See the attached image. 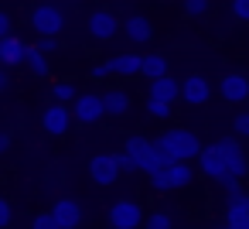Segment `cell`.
<instances>
[{
	"instance_id": "cell-40",
	"label": "cell",
	"mask_w": 249,
	"mask_h": 229,
	"mask_svg": "<svg viewBox=\"0 0 249 229\" xmlns=\"http://www.w3.org/2000/svg\"><path fill=\"white\" fill-rule=\"evenodd\" d=\"M239 229H249V222H242V226H239Z\"/></svg>"
},
{
	"instance_id": "cell-15",
	"label": "cell",
	"mask_w": 249,
	"mask_h": 229,
	"mask_svg": "<svg viewBox=\"0 0 249 229\" xmlns=\"http://www.w3.org/2000/svg\"><path fill=\"white\" fill-rule=\"evenodd\" d=\"M106 69H109V76L133 79V76H140V55H133V52H126V55H116V58H109V62H106Z\"/></svg>"
},
{
	"instance_id": "cell-35",
	"label": "cell",
	"mask_w": 249,
	"mask_h": 229,
	"mask_svg": "<svg viewBox=\"0 0 249 229\" xmlns=\"http://www.w3.org/2000/svg\"><path fill=\"white\" fill-rule=\"evenodd\" d=\"M222 185H225V195H229V198H239V195H242V188H239V181H235V178H225Z\"/></svg>"
},
{
	"instance_id": "cell-11",
	"label": "cell",
	"mask_w": 249,
	"mask_h": 229,
	"mask_svg": "<svg viewBox=\"0 0 249 229\" xmlns=\"http://www.w3.org/2000/svg\"><path fill=\"white\" fill-rule=\"evenodd\" d=\"M41 123H45V130H48L52 137H62V134H69V127H72V110L62 106V103H55V106L45 110Z\"/></svg>"
},
{
	"instance_id": "cell-20",
	"label": "cell",
	"mask_w": 249,
	"mask_h": 229,
	"mask_svg": "<svg viewBox=\"0 0 249 229\" xmlns=\"http://www.w3.org/2000/svg\"><path fill=\"white\" fill-rule=\"evenodd\" d=\"M150 147H154V140H147L143 134H133V137H126V147H123V154L137 164V171H140V161L150 154Z\"/></svg>"
},
{
	"instance_id": "cell-38",
	"label": "cell",
	"mask_w": 249,
	"mask_h": 229,
	"mask_svg": "<svg viewBox=\"0 0 249 229\" xmlns=\"http://www.w3.org/2000/svg\"><path fill=\"white\" fill-rule=\"evenodd\" d=\"M7 86H11V79H7V69H0V93H7Z\"/></svg>"
},
{
	"instance_id": "cell-31",
	"label": "cell",
	"mask_w": 249,
	"mask_h": 229,
	"mask_svg": "<svg viewBox=\"0 0 249 229\" xmlns=\"http://www.w3.org/2000/svg\"><path fill=\"white\" fill-rule=\"evenodd\" d=\"M232 14H235V21L249 24V0H232Z\"/></svg>"
},
{
	"instance_id": "cell-7",
	"label": "cell",
	"mask_w": 249,
	"mask_h": 229,
	"mask_svg": "<svg viewBox=\"0 0 249 229\" xmlns=\"http://www.w3.org/2000/svg\"><path fill=\"white\" fill-rule=\"evenodd\" d=\"M208 96H212V86H208V79H205L201 72H191V76L181 82V99H184L188 106H205Z\"/></svg>"
},
{
	"instance_id": "cell-29",
	"label": "cell",
	"mask_w": 249,
	"mask_h": 229,
	"mask_svg": "<svg viewBox=\"0 0 249 229\" xmlns=\"http://www.w3.org/2000/svg\"><path fill=\"white\" fill-rule=\"evenodd\" d=\"M14 222V205L4 198V195H0V229H7Z\"/></svg>"
},
{
	"instance_id": "cell-39",
	"label": "cell",
	"mask_w": 249,
	"mask_h": 229,
	"mask_svg": "<svg viewBox=\"0 0 249 229\" xmlns=\"http://www.w3.org/2000/svg\"><path fill=\"white\" fill-rule=\"evenodd\" d=\"M212 229H232V226H225V222H222V226H212Z\"/></svg>"
},
{
	"instance_id": "cell-33",
	"label": "cell",
	"mask_w": 249,
	"mask_h": 229,
	"mask_svg": "<svg viewBox=\"0 0 249 229\" xmlns=\"http://www.w3.org/2000/svg\"><path fill=\"white\" fill-rule=\"evenodd\" d=\"M232 127H235V134H239V137H249V113H239Z\"/></svg>"
},
{
	"instance_id": "cell-1",
	"label": "cell",
	"mask_w": 249,
	"mask_h": 229,
	"mask_svg": "<svg viewBox=\"0 0 249 229\" xmlns=\"http://www.w3.org/2000/svg\"><path fill=\"white\" fill-rule=\"evenodd\" d=\"M154 147L164 154V161H167V164H174V161H184V164H188V161H191V157H198V151H201L198 134H191V130H184V127L160 134V137L154 140Z\"/></svg>"
},
{
	"instance_id": "cell-24",
	"label": "cell",
	"mask_w": 249,
	"mask_h": 229,
	"mask_svg": "<svg viewBox=\"0 0 249 229\" xmlns=\"http://www.w3.org/2000/svg\"><path fill=\"white\" fill-rule=\"evenodd\" d=\"M143 229H174V219H171V212L157 209V212H150V215H147Z\"/></svg>"
},
{
	"instance_id": "cell-13",
	"label": "cell",
	"mask_w": 249,
	"mask_h": 229,
	"mask_svg": "<svg viewBox=\"0 0 249 229\" xmlns=\"http://www.w3.org/2000/svg\"><path fill=\"white\" fill-rule=\"evenodd\" d=\"M52 215H55L58 229H75V226L82 222V209H79L75 198H58V202L52 205Z\"/></svg>"
},
{
	"instance_id": "cell-2",
	"label": "cell",
	"mask_w": 249,
	"mask_h": 229,
	"mask_svg": "<svg viewBox=\"0 0 249 229\" xmlns=\"http://www.w3.org/2000/svg\"><path fill=\"white\" fill-rule=\"evenodd\" d=\"M28 24H31L41 38H58L62 28H65V11L55 7V4H38V7H31Z\"/></svg>"
},
{
	"instance_id": "cell-6",
	"label": "cell",
	"mask_w": 249,
	"mask_h": 229,
	"mask_svg": "<svg viewBox=\"0 0 249 229\" xmlns=\"http://www.w3.org/2000/svg\"><path fill=\"white\" fill-rule=\"evenodd\" d=\"M116 28H120V21H116L113 11L96 7V11L89 14V38H96V41H109V38H116Z\"/></svg>"
},
{
	"instance_id": "cell-32",
	"label": "cell",
	"mask_w": 249,
	"mask_h": 229,
	"mask_svg": "<svg viewBox=\"0 0 249 229\" xmlns=\"http://www.w3.org/2000/svg\"><path fill=\"white\" fill-rule=\"evenodd\" d=\"M35 48H38V52H41V55H45V58H48V55H52V52H58V38H41V41H38V45H35Z\"/></svg>"
},
{
	"instance_id": "cell-14",
	"label": "cell",
	"mask_w": 249,
	"mask_h": 229,
	"mask_svg": "<svg viewBox=\"0 0 249 229\" xmlns=\"http://www.w3.org/2000/svg\"><path fill=\"white\" fill-rule=\"evenodd\" d=\"M123 31H126V38H130L133 45H147V41L154 38V24H150V18H143V14H133V18L123 24Z\"/></svg>"
},
{
	"instance_id": "cell-27",
	"label": "cell",
	"mask_w": 249,
	"mask_h": 229,
	"mask_svg": "<svg viewBox=\"0 0 249 229\" xmlns=\"http://www.w3.org/2000/svg\"><path fill=\"white\" fill-rule=\"evenodd\" d=\"M208 7H212L208 0H184V14H188V18H205Z\"/></svg>"
},
{
	"instance_id": "cell-26",
	"label": "cell",
	"mask_w": 249,
	"mask_h": 229,
	"mask_svg": "<svg viewBox=\"0 0 249 229\" xmlns=\"http://www.w3.org/2000/svg\"><path fill=\"white\" fill-rule=\"evenodd\" d=\"M150 178V188L154 191H171V174H167V168H160V171H154V174H147Z\"/></svg>"
},
{
	"instance_id": "cell-21",
	"label": "cell",
	"mask_w": 249,
	"mask_h": 229,
	"mask_svg": "<svg viewBox=\"0 0 249 229\" xmlns=\"http://www.w3.org/2000/svg\"><path fill=\"white\" fill-rule=\"evenodd\" d=\"M167 174H171V188H184V185H191V178H195L191 164H184V161L167 164Z\"/></svg>"
},
{
	"instance_id": "cell-23",
	"label": "cell",
	"mask_w": 249,
	"mask_h": 229,
	"mask_svg": "<svg viewBox=\"0 0 249 229\" xmlns=\"http://www.w3.org/2000/svg\"><path fill=\"white\" fill-rule=\"evenodd\" d=\"M160 168H167V161H164V154H160L157 147H150V154L140 161V171H143V174H154V171H160Z\"/></svg>"
},
{
	"instance_id": "cell-30",
	"label": "cell",
	"mask_w": 249,
	"mask_h": 229,
	"mask_svg": "<svg viewBox=\"0 0 249 229\" xmlns=\"http://www.w3.org/2000/svg\"><path fill=\"white\" fill-rule=\"evenodd\" d=\"M31 229H58V222H55V215H52V212H41V215H35V219H31Z\"/></svg>"
},
{
	"instance_id": "cell-8",
	"label": "cell",
	"mask_w": 249,
	"mask_h": 229,
	"mask_svg": "<svg viewBox=\"0 0 249 229\" xmlns=\"http://www.w3.org/2000/svg\"><path fill=\"white\" fill-rule=\"evenodd\" d=\"M218 93L225 103H246L249 99V79L242 72H225L218 79Z\"/></svg>"
},
{
	"instance_id": "cell-12",
	"label": "cell",
	"mask_w": 249,
	"mask_h": 229,
	"mask_svg": "<svg viewBox=\"0 0 249 229\" xmlns=\"http://www.w3.org/2000/svg\"><path fill=\"white\" fill-rule=\"evenodd\" d=\"M24 55H28V45L14 35L0 38V69H14V65H24Z\"/></svg>"
},
{
	"instance_id": "cell-4",
	"label": "cell",
	"mask_w": 249,
	"mask_h": 229,
	"mask_svg": "<svg viewBox=\"0 0 249 229\" xmlns=\"http://www.w3.org/2000/svg\"><path fill=\"white\" fill-rule=\"evenodd\" d=\"M75 106H72V116L79 120V123H99L103 116H106V110H103V93H79L75 99H72Z\"/></svg>"
},
{
	"instance_id": "cell-5",
	"label": "cell",
	"mask_w": 249,
	"mask_h": 229,
	"mask_svg": "<svg viewBox=\"0 0 249 229\" xmlns=\"http://www.w3.org/2000/svg\"><path fill=\"white\" fill-rule=\"evenodd\" d=\"M215 147H218V151H222V157H225V171H229V178H235V181H239V178L249 171V164H246V154H242L239 140H235V137H222Z\"/></svg>"
},
{
	"instance_id": "cell-17",
	"label": "cell",
	"mask_w": 249,
	"mask_h": 229,
	"mask_svg": "<svg viewBox=\"0 0 249 229\" xmlns=\"http://www.w3.org/2000/svg\"><path fill=\"white\" fill-rule=\"evenodd\" d=\"M140 76L154 82V79H164V76H171V65H167V58H164V55L150 52V55H140Z\"/></svg>"
},
{
	"instance_id": "cell-18",
	"label": "cell",
	"mask_w": 249,
	"mask_h": 229,
	"mask_svg": "<svg viewBox=\"0 0 249 229\" xmlns=\"http://www.w3.org/2000/svg\"><path fill=\"white\" fill-rule=\"evenodd\" d=\"M242 222H249V195H239V198H229L225 205V226L239 229Z\"/></svg>"
},
{
	"instance_id": "cell-3",
	"label": "cell",
	"mask_w": 249,
	"mask_h": 229,
	"mask_svg": "<svg viewBox=\"0 0 249 229\" xmlns=\"http://www.w3.org/2000/svg\"><path fill=\"white\" fill-rule=\"evenodd\" d=\"M109 226L113 229H140L143 226V209L133 198H120L109 205Z\"/></svg>"
},
{
	"instance_id": "cell-10",
	"label": "cell",
	"mask_w": 249,
	"mask_h": 229,
	"mask_svg": "<svg viewBox=\"0 0 249 229\" xmlns=\"http://www.w3.org/2000/svg\"><path fill=\"white\" fill-rule=\"evenodd\" d=\"M198 164H201V171H205L212 181H225V178H229V171H225V157H222V151H218L215 144L198 151Z\"/></svg>"
},
{
	"instance_id": "cell-22",
	"label": "cell",
	"mask_w": 249,
	"mask_h": 229,
	"mask_svg": "<svg viewBox=\"0 0 249 229\" xmlns=\"http://www.w3.org/2000/svg\"><path fill=\"white\" fill-rule=\"evenodd\" d=\"M24 65L35 72V76H48V58L35 48V45H28V55H24Z\"/></svg>"
},
{
	"instance_id": "cell-34",
	"label": "cell",
	"mask_w": 249,
	"mask_h": 229,
	"mask_svg": "<svg viewBox=\"0 0 249 229\" xmlns=\"http://www.w3.org/2000/svg\"><path fill=\"white\" fill-rule=\"evenodd\" d=\"M11 28H14V18H11L7 11H0V38H7V35H11Z\"/></svg>"
},
{
	"instance_id": "cell-19",
	"label": "cell",
	"mask_w": 249,
	"mask_h": 229,
	"mask_svg": "<svg viewBox=\"0 0 249 229\" xmlns=\"http://www.w3.org/2000/svg\"><path fill=\"white\" fill-rule=\"evenodd\" d=\"M103 110H106V116H123L130 110V96L123 89H106L103 93Z\"/></svg>"
},
{
	"instance_id": "cell-9",
	"label": "cell",
	"mask_w": 249,
	"mask_h": 229,
	"mask_svg": "<svg viewBox=\"0 0 249 229\" xmlns=\"http://www.w3.org/2000/svg\"><path fill=\"white\" fill-rule=\"evenodd\" d=\"M89 178L96 185H113L120 178V164H116V154H96L89 161Z\"/></svg>"
},
{
	"instance_id": "cell-36",
	"label": "cell",
	"mask_w": 249,
	"mask_h": 229,
	"mask_svg": "<svg viewBox=\"0 0 249 229\" xmlns=\"http://www.w3.org/2000/svg\"><path fill=\"white\" fill-rule=\"evenodd\" d=\"M89 76H92V79H106V76H109V69H106V62H96Z\"/></svg>"
},
{
	"instance_id": "cell-16",
	"label": "cell",
	"mask_w": 249,
	"mask_h": 229,
	"mask_svg": "<svg viewBox=\"0 0 249 229\" xmlns=\"http://www.w3.org/2000/svg\"><path fill=\"white\" fill-rule=\"evenodd\" d=\"M147 99H160V103H174V99H181V82L178 79H171V76H164V79H154L150 82V96Z\"/></svg>"
},
{
	"instance_id": "cell-25",
	"label": "cell",
	"mask_w": 249,
	"mask_h": 229,
	"mask_svg": "<svg viewBox=\"0 0 249 229\" xmlns=\"http://www.w3.org/2000/svg\"><path fill=\"white\" fill-rule=\"evenodd\" d=\"M75 96H79V93H75V86H72V82H55V86H52V99H55V103H62V106H65V103H72Z\"/></svg>"
},
{
	"instance_id": "cell-28",
	"label": "cell",
	"mask_w": 249,
	"mask_h": 229,
	"mask_svg": "<svg viewBox=\"0 0 249 229\" xmlns=\"http://www.w3.org/2000/svg\"><path fill=\"white\" fill-rule=\"evenodd\" d=\"M147 113L157 116V120H167V116H171V106L160 103V99H147Z\"/></svg>"
},
{
	"instance_id": "cell-37",
	"label": "cell",
	"mask_w": 249,
	"mask_h": 229,
	"mask_svg": "<svg viewBox=\"0 0 249 229\" xmlns=\"http://www.w3.org/2000/svg\"><path fill=\"white\" fill-rule=\"evenodd\" d=\"M4 151H11V134H7V130L0 134V154H4Z\"/></svg>"
}]
</instances>
